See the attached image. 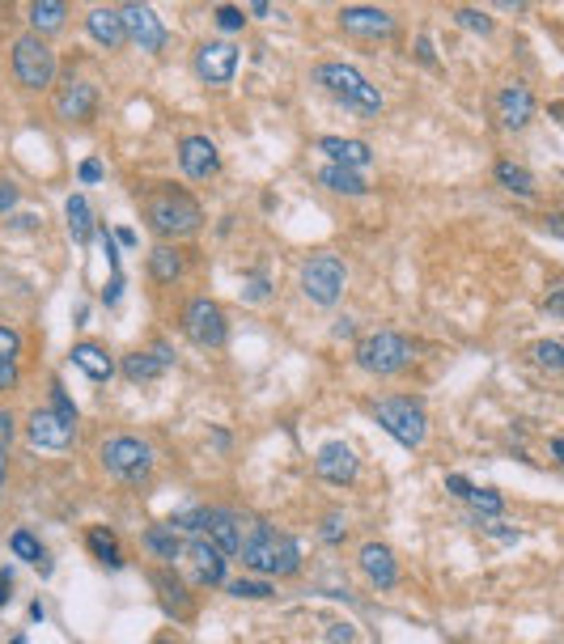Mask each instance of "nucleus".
I'll return each mask as SVG.
<instances>
[{
    "mask_svg": "<svg viewBox=\"0 0 564 644\" xmlns=\"http://www.w3.org/2000/svg\"><path fill=\"white\" fill-rule=\"evenodd\" d=\"M183 267H187L183 250H174V246L149 250V276H153V284H174V280L183 276Z\"/></svg>",
    "mask_w": 564,
    "mask_h": 644,
    "instance_id": "26",
    "label": "nucleus"
},
{
    "mask_svg": "<svg viewBox=\"0 0 564 644\" xmlns=\"http://www.w3.org/2000/svg\"><path fill=\"white\" fill-rule=\"evenodd\" d=\"M454 22L463 26V30H471V34H480V39H488V34L497 30V26H492V17H488V13H480V9H458V13H454Z\"/></svg>",
    "mask_w": 564,
    "mask_h": 644,
    "instance_id": "37",
    "label": "nucleus"
},
{
    "mask_svg": "<svg viewBox=\"0 0 564 644\" xmlns=\"http://www.w3.org/2000/svg\"><path fill=\"white\" fill-rule=\"evenodd\" d=\"M85 34L98 43V47H107L115 51L123 43V26H119V13L115 9H90V17H85Z\"/></svg>",
    "mask_w": 564,
    "mask_h": 644,
    "instance_id": "23",
    "label": "nucleus"
},
{
    "mask_svg": "<svg viewBox=\"0 0 564 644\" xmlns=\"http://www.w3.org/2000/svg\"><path fill=\"white\" fill-rule=\"evenodd\" d=\"M9 445H13V416L9 411H0V450L9 454Z\"/></svg>",
    "mask_w": 564,
    "mask_h": 644,
    "instance_id": "49",
    "label": "nucleus"
},
{
    "mask_svg": "<svg viewBox=\"0 0 564 644\" xmlns=\"http://www.w3.org/2000/svg\"><path fill=\"white\" fill-rule=\"evenodd\" d=\"M9 60H13V77L22 89H47L56 81V56H51V47L39 34H22V39L13 43Z\"/></svg>",
    "mask_w": 564,
    "mask_h": 644,
    "instance_id": "7",
    "label": "nucleus"
},
{
    "mask_svg": "<svg viewBox=\"0 0 564 644\" xmlns=\"http://www.w3.org/2000/svg\"><path fill=\"white\" fill-rule=\"evenodd\" d=\"M77 437V424L60 416L56 407H39L34 416L26 420V441L34 445V450H47V454H64L68 445H73Z\"/></svg>",
    "mask_w": 564,
    "mask_h": 644,
    "instance_id": "10",
    "label": "nucleus"
},
{
    "mask_svg": "<svg viewBox=\"0 0 564 644\" xmlns=\"http://www.w3.org/2000/svg\"><path fill=\"white\" fill-rule=\"evenodd\" d=\"M323 539H327L331 547L344 543V522H340V517H327V522H323Z\"/></svg>",
    "mask_w": 564,
    "mask_h": 644,
    "instance_id": "46",
    "label": "nucleus"
},
{
    "mask_svg": "<svg viewBox=\"0 0 564 644\" xmlns=\"http://www.w3.org/2000/svg\"><path fill=\"white\" fill-rule=\"evenodd\" d=\"M272 9H268V0H251V17H268Z\"/></svg>",
    "mask_w": 564,
    "mask_h": 644,
    "instance_id": "55",
    "label": "nucleus"
},
{
    "mask_svg": "<svg viewBox=\"0 0 564 644\" xmlns=\"http://www.w3.org/2000/svg\"><path fill=\"white\" fill-rule=\"evenodd\" d=\"M314 471L327 483H336V488H348V483H357V475H361V458L352 454L348 441H327L323 450L314 454Z\"/></svg>",
    "mask_w": 564,
    "mask_h": 644,
    "instance_id": "14",
    "label": "nucleus"
},
{
    "mask_svg": "<svg viewBox=\"0 0 564 644\" xmlns=\"http://www.w3.org/2000/svg\"><path fill=\"white\" fill-rule=\"evenodd\" d=\"M17 378H22V373H17V361H0V390H13Z\"/></svg>",
    "mask_w": 564,
    "mask_h": 644,
    "instance_id": "47",
    "label": "nucleus"
},
{
    "mask_svg": "<svg viewBox=\"0 0 564 644\" xmlns=\"http://www.w3.org/2000/svg\"><path fill=\"white\" fill-rule=\"evenodd\" d=\"M140 543H145L149 556L162 560V564H170V560L183 556V539H179V534H174L170 526H149L145 534H140Z\"/></svg>",
    "mask_w": 564,
    "mask_h": 644,
    "instance_id": "25",
    "label": "nucleus"
},
{
    "mask_svg": "<svg viewBox=\"0 0 564 644\" xmlns=\"http://www.w3.org/2000/svg\"><path fill=\"white\" fill-rule=\"evenodd\" d=\"M119 297H123V272H111V284L102 289V306H115Z\"/></svg>",
    "mask_w": 564,
    "mask_h": 644,
    "instance_id": "44",
    "label": "nucleus"
},
{
    "mask_svg": "<svg viewBox=\"0 0 564 644\" xmlns=\"http://www.w3.org/2000/svg\"><path fill=\"white\" fill-rule=\"evenodd\" d=\"M183 327H187V335L196 339V344H204V348H225V339H229V318H225V310L217 306L213 297L187 301Z\"/></svg>",
    "mask_w": 564,
    "mask_h": 644,
    "instance_id": "9",
    "label": "nucleus"
},
{
    "mask_svg": "<svg viewBox=\"0 0 564 644\" xmlns=\"http://www.w3.org/2000/svg\"><path fill=\"white\" fill-rule=\"evenodd\" d=\"M268 293H272V284H268V280H251V284L242 289V297H246V301H263Z\"/></svg>",
    "mask_w": 564,
    "mask_h": 644,
    "instance_id": "48",
    "label": "nucleus"
},
{
    "mask_svg": "<svg viewBox=\"0 0 564 644\" xmlns=\"http://www.w3.org/2000/svg\"><path fill=\"white\" fill-rule=\"evenodd\" d=\"M200 539L213 543L221 556H238L242 547V534H238V517L229 509H217V505H200Z\"/></svg>",
    "mask_w": 564,
    "mask_h": 644,
    "instance_id": "15",
    "label": "nucleus"
},
{
    "mask_svg": "<svg viewBox=\"0 0 564 644\" xmlns=\"http://www.w3.org/2000/svg\"><path fill=\"white\" fill-rule=\"evenodd\" d=\"M153 589H157V598L166 602V611H170L174 619H183V615H187V606H191V602H187V589H183V581L174 577L170 568L157 572V577H153Z\"/></svg>",
    "mask_w": 564,
    "mask_h": 644,
    "instance_id": "30",
    "label": "nucleus"
},
{
    "mask_svg": "<svg viewBox=\"0 0 564 644\" xmlns=\"http://www.w3.org/2000/svg\"><path fill=\"white\" fill-rule=\"evenodd\" d=\"M336 22L344 34H352V39H395V17L386 9H374V5H348L336 13Z\"/></svg>",
    "mask_w": 564,
    "mask_h": 644,
    "instance_id": "12",
    "label": "nucleus"
},
{
    "mask_svg": "<svg viewBox=\"0 0 564 644\" xmlns=\"http://www.w3.org/2000/svg\"><path fill=\"white\" fill-rule=\"evenodd\" d=\"M552 458H556V462L564 458V441H560V437H552Z\"/></svg>",
    "mask_w": 564,
    "mask_h": 644,
    "instance_id": "56",
    "label": "nucleus"
},
{
    "mask_svg": "<svg viewBox=\"0 0 564 644\" xmlns=\"http://www.w3.org/2000/svg\"><path fill=\"white\" fill-rule=\"evenodd\" d=\"M9 589H13V581H9V572H0V606L9 602Z\"/></svg>",
    "mask_w": 564,
    "mask_h": 644,
    "instance_id": "54",
    "label": "nucleus"
},
{
    "mask_svg": "<svg viewBox=\"0 0 564 644\" xmlns=\"http://www.w3.org/2000/svg\"><path fill=\"white\" fill-rule=\"evenodd\" d=\"M344 280H348V267H344L340 255H327V250H319V255H310L302 263V293L314 301V306H323V310H331L344 297Z\"/></svg>",
    "mask_w": 564,
    "mask_h": 644,
    "instance_id": "6",
    "label": "nucleus"
},
{
    "mask_svg": "<svg viewBox=\"0 0 564 644\" xmlns=\"http://www.w3.org/2000/svg\"><path fill=\"white\" fill-rule=\"evenodd\" d=\"M102 467H107V475H115L123 483H140V479H149V471H153V450L140 437L119 433V437H111L107 445H102Z\"/></svg>",
    "mask_w": 564,
    "mask_h": 644,
    "instance_id": "8",
    "label": "nucleus"
},
{
    "mask_svg": "<svg viewBox=\"0 0 564 644\" xmlns=\"http://www.w3.org/2000/svg\"><path fill=\"white\" fill-rule=\"evenodd\" d=\"M77 178H81L85 187H94V183H102V161H98V157H85L81 166H77Z\"/></svg>",
    "mask_w": 564,
    "mask_h": 644,
    "instance_id": "41",
    "label": "nucleus"
},
{
    "mask_svg": "<svg viewBox=\"0 0 564 644\" xmlns=\"http://www.w3.org/2000/svg\"><path fill=\"white\" fill-rule=\"evenodd\" d=\"M327 644H361L352 623H327Z\"/></svg>",
    "mask_w": 564,
    "mask_h": 644,
    "instance_id": "39",
    "label": "nucleus"
},
{
    "mask_svg": "<svg viewBox=\"0 0 564 644\" xmlns=\"http://www.w3.org/2000/svg\"><path fill=\"white\" fill-rule=\"evenodd\" d=\"M179 170L187 178H196V183H204V178H213L221 170V157H217V145L208 136H183L179 140Z\"/></svg>",
    "mask_w": 564,
    "mask_h": 644,
    "instance_id": "18",
    "label": "nucleus"
},
{
    "mask_svg": "<svg viewBox=\"0 0 564 644\" xmlns=\"http://www.w3.org/2000/svg\"><path fill=\"white\" fill-rule=\"evenodd\" d=\"M492 174H497V183L505 187V191H514V195H535L539 191V183H535V174L531 170H522L518 161H497V166H492Z\"/></svg>",
    "mask_w": 564,
    "mask_h": 644,
    "instance_id": "31",
    "label": "nucleus"
},
{
    "mask_svg": "<svg viewBox=\"0 0 564 644\" xmlns=\"http://www.w3.org/2000/svg\"><path fill=\"white\" fill-rule=\"evenodd\" d=\"M5 471H9V454L0 450V483H5Z\"/></svg>",
    "mask_w": 564,
    "mask_h": 644,
    "instance_id": "57",
    "label": "nucleus"
},
{
    "mask_svg": "<svg viewBox=\"0 0 564 644\" xmlns=\"http://www.w3.org/2000/svg\"><path fill=\"white\" fill-rule=\"evenodd\" d=\"M170 530H187V534H200V505L196 509H179L170 517Z\"/></svg>",
    "mask_w": 564,
    "mask_h": 644,
    "instance_id": "38",
    "label": "nucleus"
},
{
    "mask_svg": "<svg viewBox=\"0 0 564 644\" xmlns=\"http://www.w3.org/2000/svg\"><path fill=\"white\" fill-rule=\"evenodd\" d=\"M361 572L369 577L374 589H391L399 581V564H395V551L386 543H365L361 547Z\"/></svg>",
    "mask_w": 564,
    "mask_h": 644,
    "instance_id": "21",
    "label": "nucleus"
},
{
    "mask_svg": "<svg viewBox=\"0 0 564 644\" xmlns=\"http://www.w3.org/2000/svg\"><path fill=\"white\" fill-rule=\"evenodd\" d=\"M183 556L191 560V577H196L200 585H225V577H229V572H225V556L208 539L191 534V539L183 543Z\"/></svg>",
    "mask_w": 564,
    "mask_h": 644,
    "instance_id": "19",
    "label": "nucleus"
},
{
    "mask_svg": "<svg viewBox=\"0 0 564 644\" xmlns=\"http://www.w3.org/2000/svg\"><path fill=\"white\" fill-rule=\"evenodd\" d=\"M374 420L391 433L403 450H416L420 441L429 433V416H425V403L416 395H395V399H378L374 403Z\"/></svg>",
    "mask_w": 564,
    "mask_h": 644,
    "instance_id": "4",
    "label": "nucleus"
},
{
    "mask_svg": "<svg viewBox=\"0 0 564 644\" xmlns=\"http://www.w3.org/2000/svg\"><path fill=\"white\" fill-rule=\"evenodd\" d=\"M64 212H68V234H73V242L90 246L94 242V208H90V200H85V195H68Z\"/></svg>",
    "mask_w": 564,
    "mask_h": 644,
    "instance_id": "24",
    "label": "nucleus"
},
{
    "mask_svg": "<svg viewBox=\"0 0 564 644\" xmlns=\"http://www.w3.org/2000/svg\"><path fill=\"white\" fill-rule=\"evenodd\" d=\"M13 204H17V187H13V183H5V178H0V217H9V212H13Z\"/></svg>",
    "mask_w": 564,
    "mask_h": 644,
    "instance_id": "45",
    "label": "nucleus"
},
{
    "mask_svg": "<svg viewBox=\"0 0 564 644\" xmlns=\"http://www.w3.org/2000/svg\"><path fill=\"white\" fill-rule=\"evenodd\" d=\"M13 644H26V636H13Z\"/></svg>",
    "mask_w": 564,
    "mask_h": 644,
    "instance_id": "58",
    "label": "nucleus"
},
{
    "mask_svg": "<svg viewBox=\"0 0 564 644\" xmlns=\"http://www.w3.org/2000/svg\"><path fill=\"white\" fill-rule=\"evenodd\" d=\"M446 492H454V496H467V492H471V483H467L463 475H446Z\"/></svg>",
    "mask_w": 564,
    "mask_h": 644,
    "instance_id": "52",
    "label": "nucleus"
},
{
    "mask_svg": "<svg viewBox=\"0 0 564 644\" xmlns=\"http://www.w3.org/2000/svg\"><path fill=\"white\" fill-rule=\"evenodd\" d=\"M145 217L162 238H191L204 225V208L191 191L166 183V187H157V195L145 204Z\"/></svg>",
    "mask_w": 564,
    "mask_h": 644,
    "instance_id": "3",
    "label": "nucleus"
},
{
    "mask_svg": "<svg viewBox=\"0 0 564 644\" xmlns=\"http://www.w3.org/2000/svg\"><path fill=\"white\" fill-rule=\"evenodd\" d=\"M17 348H22V335H17L13 327H0V361H13Z\"/></svg>",
    "mask_w": 564,
    "mask_h": 644,
    "instance_id": "40",
    "label": "nucleus"
},
{
    "mask_svg": "<svg viewBox=\"0 0 564 644\" xmlns=\"http://www.w3.org/2000/svg\"><path fill=\"white\" fill-rule=\"evenodd\" d=\"M157 644H174V640H170V636H162V640H157Z\"/></svg>",
    "mask_w": 564,
    "mask_h": 644,
    "instance_id": "59",
    "label": "nucleus"
},
{
    "mask_svg": "<svg viewBox=\"0 0 564 644\" xmlns=\"http://www.w3.org/2000/svg\"><path fill=\"white\" fill-rule=\"evenodd\" d=\"M166 373V365L153 352H128L123 356V378L128 382H157Z\"/></svg>",
    "mask_w": 564,
    "mask_h": 644,
    "instance_id": "32",
    "label": "nucleus"
},
{
    "mask_svg": "<svg viewBox=\"0 0 564 644\" xmlns=\"http://www.w3.org/2000/svg\"><path fill=\"white\" fill-rule=\"evenodd\" d=\"M463 500H467V509H471L475 517H488V522H492V517H497V522H501V513H505V500H501V492H492V488H471Z\"/></svg>",
    "mask_w": 564,
    "mask_h": 644,
    "instance_id": "34",
    "label": "nucleus"
},
{
    "mask_svg": "<svg viewBox=\"0 0 564 644\" xmlns=\"http://www.w3.org/2000/svg\"><path fill=\"white\" fill-rule=\"evenodd\" d=\"M314 81H319L331 98H336L344 111L352 115H365V119H378L382 115V94H378V85H369L357 68L352 64H340V60H327L314 68Z\"/></svg>",
    "mask_w": 564,
    "mask_h": 644,
    "instance_id": "2",
    "label": "nucleus"
},
{
    "mask_svg": "<svg viewBox=\"0 0 564 644\" xmlns=\"http://www.w3.org/2000/svg\"><path fill=\"white\" fill-rule=\"evenodd\" d=\"M319 183L327 187V191H336V195H365L369 191V183H365V174L361 170H344V166H323L319 174Z\"/></svg>",
    "mask_w": 564,
    "mask_h": 644,
    "instance_id": "27",
    "label": "nucleus"
},
{
    "mask_svg": "<svg viewBox=\"0 0 564 644\" xmlns=\"http://www.w3.org/2000/svg\"><path fill=\"white\" fill-rule=\"evenodd\" d=\"M238 560L251 577H285V572H297V564H302V547L289 534H280L276 526L259 522L251 530V539H242Z\"/></svg>",
    "mask_w": 564,
    "mask_h": 644,
    "instance_id": "1",
    "label": "nucleus"
},
{
    "mask_svg": "<svg viewBox=\"0 0 564 644\" xmlns=\"http://www.w3.org/2000/svg\"><path fill=\"white\" fill-rule=\"evenodd\" d=\"M119 26H123V39H132L140 51H162L166 47V26L149 5H123Z\"/></svg>",
    "mask_w": 564,
    "mask_h": 644,
    "instance_id": "13",
    "label": "nucleus"
},
{
    "mask_svg": "<svg viewBox=\"0 0 564 644\" xmlns=\"http://www.w3.org/2000/svg\"><path fill=\"white\" fill-rule=\"evenodd\" d=\"M51 399H56V411H60V416L77 420V407H73V399H68V390H64L60 382H51Z\"/></svg>",
    "mask_w": 564,
    "mask_h": 644,
    "instance_id": "43",
    "label": "nucleus"
},
{
    "mask_svg": "<svg viewBox=\"0 0 564 644\" xmlns=\"http://www.w3.org/2000/svg\"><path fill=\"white\" fill-rule=\"evenodd\" d=\"M85 543H90V551L98 556L102 568H123V551H119V539L111 526H90L85 530Z\"/></svg>",
    "mask_w": 564,
    "mask_h": 644,
    "instance_id": "28",
    "label": "nucleus"
},
{
    "mask_svg": "<svg viewBox=\"0 0 564 644\" xmlns=\"http://www.w3.org/2000/svg\"><path fill=\"white\" fill-rule=\"evenodd\" d=\"M416 60H420V64H429V68H437V51H433V43H429V39H416Z\"/></svg>",
    "mask_w": 564,
    "mask_h": 644,
    "instance_id": "50",
    "label": "nucleus"
},
{
    "mask_svg": "<svg viewBox=\"0 0 564 644\" xmlns=\"http://www.w3.org/2000/svg\"><path fill=\"white\" fill-rule=\"evenodd\" d=\"M68 22V5L64 0H34L30 5V26L34 34H56Z\"/></svg>",
    "mask_w": 564,
    "mask_h": 644,
    "instance_id": "29",
    "label": "nucleus"
},
{
    "mask_svg": "<svg viewBox=\"0 0 564 644\" xmlns=\"http://www.w3.org/2000/svg\"><path fill=\"white\" fill-rule=\"evenodd\" d=\"M531 361H535L543 373L560 378V373H564V344H560V339H539V344L531 348Z\"/></svg>",
    "mask_w": 564,
    "mask_h": 644,
    "instance_id": "35",
    "label": "nucleus"
},
{
    "mask_svg": "<svg viewBox=\"0 0 564 644\" xmlns=\"http://www.w3.org/2000/svg\"><path fill=\"white\" fill-rule=\"evenodd\" d=\"M9 551H13V556L22 560V564H39L43 572L51 568V560H47V551H43V543L34 539L30 530H13V534H9Z\"/></svg>",
    "mask_w": 564,
    "mask_h": 644,
    "instance_id": "33",
    "label": "nucleus"
},
{
    "mask_svg": "<svg viewBox=\"0 0 564 644\" xmlns=\"http://www.w3.org/2000/svg\"><path fill=\"white\" fill-rule=\"evenodd\" d=\"M225 594H229V598H272L276 589H272V581L238 577V581H225Z\"/></svg>",
    "mask_w": 564,
    "mask_h": 644,
    "instance_id": "36",
    "label": "nucleus"
},
{
    "mask_svg": "<svg viewBox=\"0 0 564 644\" xmlns=\"http://www.w3.org/2000/svg\"><path fill=\"white\" fill-rule=\"evenodd\" d=\"M319 153L331 166H344V170H365L369 161H374V149L352 136H319Z\"/></svg>",
    "mask_w": 564,
    "mask_h": 644,
    "instance_id": "20",
    "label": "nucleus"
},
{
    "mask_svg": "<svg viewBox=\"0 0 564 644\" xmlns=\"http://www.w3.org/2000/svg\"><path fill=\"white\" fill-rule=\"evenodd\" d=\"M94 111H98V89L85 77H68L56 94V115L68 123H85L94 119Z\"/></svg>",
    "mask_w": 564,
    "mask_h": 644,
    "instance_id": "17",
    "label": "nucleus"
},
{
    "mask_svg": "<svg viewBox=\"0 0 564 644\" xmlns=\"http://www.w3.org/2000/svg\"><path fill=\"white\" fill-rule=\"evenodd\" d=\"M535 94L526 89L522 81L514 85H505L501 94H497V123L505 132H522V128H531V119H535Z\"/></svg>",
    "mask_w": 564,
    "mask_h": 644,
    "instance_id": "16",
    "label": "nucleus"
},
{
    "mask_svg": "<svg viewBox=\"0 0 564 644\" xmlns=\"http://www.w3.org/2000/svg\"><path fill=\"white\" fill-rule=\"evenodd\" d=\"M543 310H548L552 318H560V314H564V289H552L548 301H543Z\"/></svg>",
    "mask_w": 564,
    "mask_h": 644,
    "instance_id": "51",
    "label": "nucleus"
},
{
    "mask_svg": "<svg viewBox=\"0 0 564 644\" xmlns=\"http://www.w3.org/2000/svg\"><path fill=\"white\" fill-rule=\"evenodd\" d=\"M68 361H73V369H81L90 382H111L115 378V361L107 352H102L98 344H90V339H81V344H73V352H68Z\"/></svg>",
    "mask_w": 564,
    "mask_h": 644,
    "instance_id": "22",
    "label": "nucleus"
},
{
    "mask_svg": "<svg viewBox=\"0 0 564 644\" xmlns=\"http://www.w3.org/2000/svg\"><path fill=\"white\" fill-rule=\"evenodd\" d=\"M548 234H552V238H560V234H564V221H560V212H552V217H548Z\"/></svg>",
    "mask_w": 564,
    "mask_h": 644,
    "instance_id": "53",
    "label": "nucleus"
},
{
    "mask_svg": "<svg viewBox=\"0 0 564 644\" xmlns=\"http://www.w3.org/2000/svg\"><path fill=\"white\" fill-rule=\"evenodd\" d=\"M357 361L365 373H374V378H395V373L408 369L412 344H408V335H399V331H374L369 339H361Z\"/></svg>",
    "mask_w": 564,
    "mask_h": 644,
    "instance_id": "5",
    "label": "nucleus"
},
{
    "mask_svg": "<svg viewBox=\"0 0 564 644\" xmlns=\"http://www.w3.org/2000/svg\"><path fill=\"white\" fill-rule=\"evenodd\" d=\"M213 17H217V26H221V30H242V22H246L242 9H234V5H221Z\"/></svg>",
    "mask_w": 564,
    "mask_h": 644,
    "instance_id": "42",
    "label": "nucleus"
},
{
    "mask_svg": "<svg viewBox=\"0 0 564 644\" xmlns=\"http://www.w3.org/2000/svg\"><path fill=\"white\" fill-rule=\"evenodd\" d=\"M238 60H242V51L238 43H229V39H213V43H204L196 51V60H191V68H196V77L204 85H229L238 73Z\"/></svg>",
    "mask_w": 564,
    "mask_h": 644,
    "instance_id": "11",
    "label": "nucleus"
}]
</instances>
